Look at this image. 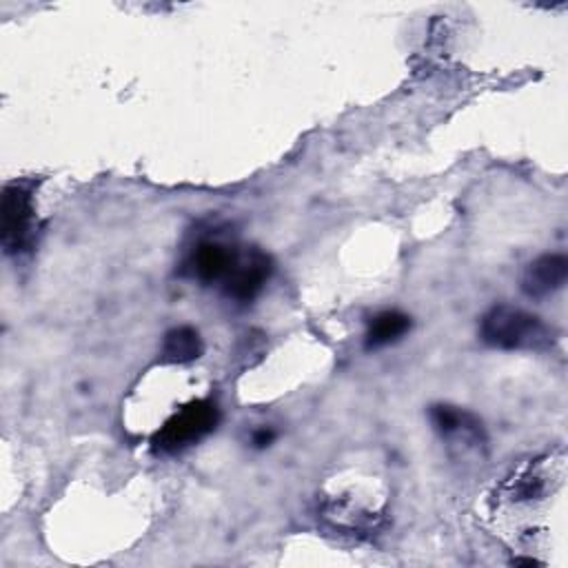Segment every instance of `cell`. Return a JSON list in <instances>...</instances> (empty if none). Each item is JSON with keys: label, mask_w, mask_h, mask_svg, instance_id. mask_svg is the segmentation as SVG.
I'll return each mask as SVG.
<instances>
[{"label": "cell", "mask_w": 568, "mask_h": 568, "mask_svg": "<svg viewBox=\"0 0 568 568\" xmlns=\"http://www.w3.org/2000/svg\"><path fill=\"white\" fill-rule=\"evenodd\" d=\"M479 337L484 344L501 351L548 348L555 342V331L544 324L541 317L524 308L499 304L484 313L479 322Z\"/></svg>", "instance_id": "6da1fadb"}, {"label": "cell", "mask_w": 568, "mask_h": 568, "mask_svg": "<svg viewBox=\"0 0 568 568\" xmlns=\"http://www.w3.org/2000/svg\"><path fill=\"white\" fill-rule=\"evenodd\" d=\"M220 419V410L209 399H197L178 410L173 417H169L162 428L153 435V448L158 453L171 455L180 453L186 446L200 442L211 430H215Z\"/></svg>", "instance_id": "7a4b0ae2"}, {"label": "cell", "mask_w": 568, "mask_h": 568, "mask_svg": "<svg viewBox=\"0 0 568 568\" xmlns=\"http://www.w3.org/2000/svg\"><path fill=\"white\" fill-rule=\"evenodd\" d=\"M2 246L4 253H18L27 246L33 224L31 193L20 184H9L2 193Z\"/></svg>", "instance_id": "3957f363"}, {"label": "cell", "mask_w": 568, "mask_h": 568, "mask_svg": "<svg viewBox=\"0 0 568 568\" xmlns=\"http://www.w3.org/2000/svg\"><path fill=\"white\" fill-rule=\"evenodd\" d=\"M271 271H273V262L266 253L257 248L237 253L235 264L231 266L229 275L222 282L224 293L237 302H251L264 288Z\"/></svg>", "instance_id": "277c9868"}, {"label": "cell", "mask_w": 568, "mask_h": 568, "mask_svg": "<svg viewBox=\"0 0 568 568\" xmlns=\"http://www.w3.org/2000/svg\"><path fill=\"white\" fill-rule=\"evenodd\" d=\"M568 280V260L561 253H548L532 260L521 277V291L532 297L541 300L559 291Z\"/></svg>", "instance_id": "5b68a950"}, {"label": "cell", "mask_w": 568, "mask_h": 568, "mask_svg": "<svg viewBox=\"0 0 568 568\" xmlns=\"http://www.w3.org/2000/svg\"><path fill=\"white\" fill-rule=\"evenodd\" d=\"M237 253L240 251H235L233 246H226L220 242H202L193 248L189 257V268L193 277L204 284L224 282L231 266L235 264Z\"/></svg>", "instance_id": "8992f818"}, {"label": "cell", "mask_w": 568, "mask_h": 568, "mask_svg": "<svg viewBox=\"0 0 568 568\" xmlns=\"http://www.w3.org/2000/svg\"><path fill=\"white\" fill-rule=\"evenodd\" d=\"M410 328V317L399 313V311H384L379 315H375L368 322V331L364 335V344L368 351L388 346L393 342H397L399 337H404Z\"/></svg>", "instance_id": "52a82bcc"}, {"label": "cell", "mask_w": 568, "mask_h": 568, "mask_svg": "<svg viewBox=\"0 0 568 568\" xmlns=\"http://www.w3.org/2000/svg\"><path fill=\"white\" fill-rule=\"evenodd\" d=\"M202 351H204L202 337L191 326H178V328L169 331L162 342V357L166 362H175V364L193 362L202 355Z\"/></svg>", "instance_id": "ba28073f"}, {"label": "cell", "mask_w": 568, "mask_h": 568, "mask_svg": "<svg viewBox=\"0 0 568 568\" xmlns=\"http://www.w3.org/2000/svg\"><path fill=\"white\" fill-rule=\"evenodd\" d=\"M273 439H275V433H273L271 428H257V430L253 433V446H255V448H264V446H268Z\"/></svg>", "instance_id": "9c48e42d"}]
</instances>
